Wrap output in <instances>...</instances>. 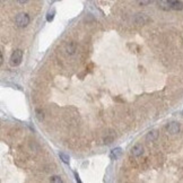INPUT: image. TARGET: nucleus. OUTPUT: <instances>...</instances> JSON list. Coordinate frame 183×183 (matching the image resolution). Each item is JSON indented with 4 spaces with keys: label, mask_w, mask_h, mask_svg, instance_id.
<instances>
[{
    "label": "nucleus",
    "mask_w": 183,
    "mask_h": 183,
    "mask_svg": "<svg viewBox=\"0 0 183 183\" xmlns=\"http://www.w3.org/2000/svg\"><path fill=\"white\" fill-rule=\"evenodd\" d=\"M75 176H76V180L78 181V182H80V180H79V176L77 175V173H75Z\"/></svg>",
    "instance_id": "nucleus-18"
},
{
    "label": "nucleus",
    "mask_w": 183,
    "mask_h": 183,
    "mask_svg": "<svg viewBox=\"0 0 183 183\" xmlns=\"http://www.w3.org/2000/svg\"><path fill=\"white\" fill-rule=\"evenodd\" d=\"M157 6L165 12L172 10V0H157Z\"/></svg>",
    "instance_id": "nucleus-4"
},
{
    "label": "nucleus",
    "mask_w": 183,
    "mask_h": 183,
    "mask_svg": "<svg viewBox=\"0 0 183 183\" xmlns=\"http://www.w3.org/2000/svg\"><path fill=\"white\" fill-rule=\"evenodd\" d=\"M147 20H148V17L146 16L145 14H137V15L135 16V23L138 24V25L145 24Z\"/></svg>",
    "instance_id": "nucleus-6"
},
{
    "label": "nucleus",
    "mask_w": 183,
    "mask_h": 183,
    "mask_svg": "<svg viewBox=\"0 0 183 183\" xmlns=\"http://www.w3.org/2000/svg\"><path fill=\"white\" fill-rule=\"evenodd\" d=\"M35 113H36V118H38V121H42L44 119V112H43L42 110L36 108V110H35Z\"/></svg>",
    "instance_id": "nucleus-11"
},
{
    "label": "nucleus",
    "mask_w": 183,
    "mask_h": 183,
    "mask_svg": "<svg viewBox=\"0 0 183 183\" xmlns=\"http://www.w3.org/2000/svg\"><path fill=\"white\" fill-rule=\"evenodd\" d=\"M50 182H53V183H61V182H62V179L59 176V175H53V176L50 177Z\"/></svg>",
    "instance_id": "nucleus-13"
},
{
    "label": "nucleus",
    "mask_w": 183,
    "mask_h": 183,
    "mask_svg": "<svg viewBox=\"0 0 183 183\" xmlns=\"http://www.w3.org/2000/svg\"><path fill=\"white\" fill-rule=\"evenodd\" d=\"M2 62H4V56L1 54V57H0V63L2 64Z\"/></svg>",
    "instance_id": "nucleus-17"
},
{
    "label": "nucleus",
    "mask_w": 183,
    "mask_h": 183,
    "mask_svg": "<svg viewBox=\"0 0 183 183\" xmlns=\"http://www.w3.org/2000/svg\"><path fill=\"white\" fill-rule=\"evenodd\" d=\"M31 18L26 13H20L15 17V23L18 27H26L30 24Z\"/></svg>",
    "instance_id": "nucleus-1"
},
{
    "label": "nucleus",
    "mask_w": 183,
    "mask_h": 183,
    "mask_svg": "<svg viewBox=\"0 0 183 183\" xmlns=\"http://www.w3.org/2000/svg\"><path fill=\"white\" fill-rule=\"evenodd\" d=\"M183 2L181 0H172V10H182Z\"/></svg>",
    "instance_id": "nucleus-8"
},
{
    "label": "nucleus",
    "mask_w": 183,
    "mask_h": 183,
    "mask_svg": "<svg viewBox=\"0 0 183 183\" xmlns=\"http://www.w3.org/2000/svg\"><path fill=\"white\" fill-rule=\"evenodd\" d=\"M152 2V0H137V4L139 6H147Z\"/></svg>",
    "instance_id": "nucleus-14"
},
{
    "label": "nucleus",
    "mask_w": 183,
    "mask_h": 183,
    "mask_svg": "<svg viewBox=\"0 0 183 183\" xmlns=\"http://www.w3.org/2000/svg\"><path fill=\"white\" fill-rule=\"evenodd\" d=\"M166 130L167 132L171 133V135H176V133L180 132V124L173 121V122H170L167 126H166Z\"/></svg>",
    "instance_id": "nucleus-3"
},
{
    "label": "nucleus",
    "mask_w": 183,
    "mask_h": 183,
    "mask_svg": "<svg viewBox=\"0 0 183 183\" xmlns=\"http://www.w3.org/2000/svg\"><path fill=\"white\" fill-rule=\"evenodd\" d=\"M53 16H54V10L52 12V14H51V13L48 14V17H46V19H48V22H51V20L53 19Z\"/></svg>",
    "instance_id": "nucleus-15"
},
{
    "label": "nucleus",
    "mask_w": 183,
    "mask_h": 183,
    "mask_svg": "<svg viewBox=\"0 0 183 183\" xmlns=\"http://www.w3.org/2000/svg\"><path fill=\"white\" fill-rule=\"evenodd\" d=\"M17 1H18L19 4H22V5H24V4H26V2L28 1V0H17Z\"/></svg>",
    "instance_id": "nucleus-16"
},
{
    "label": "nucleus",
    "mask_w": 183,
    "mask_h": 183,
    "mask_svg": "<svg viewBox=\"0 0 183 183\" xmlns=\"http://www.w3.org/2000/svg\"><path fill=\"white\" fill-rule=\"evenodd\" d=\"M121 155H122V149L121 148H115L111 152V157L113 159H118L119 157H121Z\"/></svg>",
    "instance_id": "nucleus-9"
},
{
    "label": "nucleus",
    "mask_w": 183,
    "mask_h": 183,
    "mask_svg": "<svg viewBox=\"0 0 183 183\" xmlns=\"http://www.w3.org/2000/svg\"><path fill=\"white\" fill-rule=\"evenodd\" d=\"M23 60V51L17 49L12 53V57H10V64L13 67H17L22 63Z\"/></svg>",
    "instance_id": "nucleus-2"
},
{
    "label": "nucleus",
    "mask_w": 183,
    "mask_h": 183,
    "mask_svg": "<svg viewBox=\"0 0 183 183\" xmlns=\"http://www.w3.org/2000/svg\"><path fill=\"white\" fill-rule=\"evenodd\" d=\"M77 50V43L76 42H69L68 44L66 45V52H67V54H69V56H72Z\"/></svg>",
    "instance_id": "nucleus-7"
},
{
    "label": "nucleus",
    "mask_w": 183,
    "mask_h": 183,
    "mask_svg": "<svg viewBox=\"0 0 183 183\" xmlns=\"http://www.w3.org/2000/svg\"><path fill=\"white\" fill-rule=\"evenodd\" d=\"M158 133L157 131H155V130H153V131H150V132L147 133V136H146V139L148 140V141H154L155 139L157 138Z\"/></svg>",
    "instance_id": "nucleus-10"
},
{
    "label": "nucleus",
    "mask_w": 183,
    "mask_h": 183,
    "mask_svg": "<svg viewBox=\"0 0 183 183\" xmlns=\"http://www.w3.org/2000/svg\"><path fill=\"white\" fill-rule=\"evenodd\" d=\"M144 154V147L141 144H136L131 149V155L133 157H139Z\"/></svg>",
    "instance_id": "nucleus-5"
},
{
    "label": "nucleus",
    "mask_w": 183,
    "mask_h": 183,
    "mask_svg": "<svg viewBox=\"0 0 183 183\" xmlns=\"http://www.w3.org/2000/svg\"><path fill=\"white\" fill-rule=\"evenodd\" d=\"M59 156H60V158L62 159L63 163H66V164H69L70 157L68 156V155H66V154H63V153H60V154H59Z\"/></svg>",
    "instance_id": "nucleus-12"
}]
</instances>
